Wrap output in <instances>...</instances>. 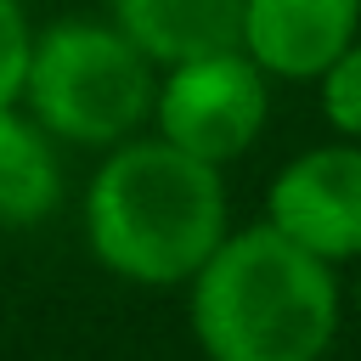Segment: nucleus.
<instances>
[{
    "label": "nucleus",
    "instance_id": "1",
    "mask_svg": "<svg viewBox=\"0 0 361 361\" xmlns=\"http://www.w3.org/2000/svg\"><path fill=\"white\" fill-rule=\"evenodd\" d=\"M85 237L90 254L124 282H192L226 237V180L214 164L169 147L164 135H130L107 147L90 175Z\"/></svg>",
    "mask_w": 361,
    "mask_h": 361
},
{
    "label": "nucleus",
    "instance_id": "2",
    "mask_svg": "<svg viewBox=\"0 0 361 361\" xmlns=\"http://www.w3.org/2000/svg\"><path fill=\"white\" fill-rule=\"evenodd\" d=\"M192 333L209 361H322L338 333V276L271 220L226 231L192 271Z\"/></svg>",
    "mask_w": 361,
    "mask_h": 361
},
{
    "label": "nucleus",
    "instance_id": "3",
    "mask_svg": "<svg viewBox=\"0 0 361 361\" xmlns=\"http://www.w3.org/2000/svg\"><path fill=\"white\" fill-rule=\"evenodd\" d=\"M158 62L102 17L34 28L23 107L68 147H118L152 118Z\"/></svg>",
    "mask_w": 361,
    "mask_h": 361
},
{
    "label": "nucleus",
    "instance_id": "4",
    "mask_svg": "<svg viewBox=\"0 0 361 361\" xmlns=\"http://www.w3.org/2000/svg\"><path fill=\"white\" fill-rule=\"evenodd\" d=\"M265 113H271V79L248 62L243 45L169 62L152 90V124H158L152 135L214 169H226L259 141Z\"/></svg>",
    "mask_w": 361,
    "mask_h": 361
},
{
    "label": "nucleus",
    "instance_id": "5",
    "mask_svg": "<svg viewBox=\"0 0 361 361\" xmlns=\"http://www.w3.org/2000/svg\"><path fill=\"white\" fill-rule=\"evenodd\" d=\"M265 220L316 259H361V141H327L276 169Z\"/></svg>",
    "mask_w": 361,
    "mask_h": 361
},
{
    "label": "nucleus",
    "instance_id": "6",
    "mask_svg": "<svg viewBox=\"0 0 361 361\" xmlns=\"http://www.w3.org/2000/svg\"><path fill=\"white\" fill-rule=\"evenodd\" d=\"M361 39V0H243L237 45L265 79L316 85Z\"/></svg>",
    "mask_w": 361,
    "mask_h": 361
},
{
    "label": "nucleus",
    "instance_id": "7",
    "mask_svg": "<svg viewBox=\"0 0 361 361\" xmlns=\"http://www.w3.org/2000/svg\"><path fill=\"white\" fill-rule=\"evenodd\" d=\"M107 23L130 34L158 68L231 51L243 34V0H107Z\"/></svg>",
    "mask_w": 361,
    "mask_h": 361
},
{
    "label": "nucleus",
    "instance_id": "8",
    "mask_svg": "<svg viewBox=\"0 0 361 361\" xmlns=\"http://www.w3.org/2000/svg\"><path fill=\"white\" fill-rule=\"evenodd\" d=\"M62 203L56 135L17 102L0 107V226H39Z\"/></svg>",
    "mask_w": 361,
    "mask_h": 361
},
{
    "label": "nucleus",
    "instance_id": "9",
    "mask_svg": "<svg viewBox=\"0 0 361 361\" xmlns=\"http://www.w3.org/2000/svg\"><path fill=\"white\" fill-rule=\"evenodd\" d=\"M316 96H322V118H327L344 141H361V39H355L350 51H338L333 68H322Z\"/></svg>",
    "mask_w": 361,
    "mask_h": 361
},
{
    "label": "nucleus",
    "instance_id": "10",
    "mask_svg": "<svg viewBox=\"0 0 361 361\" xmlns=\"http://www.w3.org/2000/svg\"><path fill=\"white\" fill-rule=\"evenodd\" d=\"M28 51H34V23H28L23 0H0V107L23 102Z\"/></svg>",
    "mask_w": 361,
    "mask_h": 361
}]
</instances>
